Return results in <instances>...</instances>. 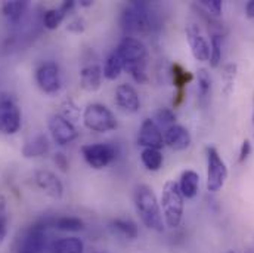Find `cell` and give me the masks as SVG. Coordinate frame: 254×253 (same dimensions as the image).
<instances>
[{
	"label": "cell",
	"instance_id": "cell-1",
	"mask_svg": "<svg viewBox=\"0 0 254 253\" xmlns=\"http://www.w3.org/2000/svg\"><path fill=\"white\" fill-rule=\"evenodd\" d=\"M122 28L126 37L149 34L158 28V22L149 3L130 1L122 13Z\"/></svg>",
	"mask_w": 254,
	"mask_h": 253
},
{
	"label": "cell",
	"instance_id": "cell-2",
	"mask_svg": "<svg viewBox=\"0 0 254 253\" xmlns=\"http://www.w3.org/2000/svg\"><path fill=\"white\" fill-rule=\"evenodd\" d=\"M116 52L120 55L125 70L133 77L134 82L145 83L148 80L146 76L148 49L139 39L125 37L117 46Z\"/></svg>",
	"mask_w": 254,
	"mask_h": 253
},
{
	"label": "cell",
	"instance_id": "cell-3",
	"mask_svg": "<svg viewBox=\"0 0 254 253\" xmlns=\"http://www.w3.org/2000/svg\"><path fill=\"white\" fill-rule=\"evenodd\" d=\"M133 201H134V209L142 221V224L157 233L164 231V219H163V212L160 207V203L157 200V195L148 185H137L134 188L133 194Z\"/></svg>",
	"mask_w": 254,
	"mask_h": 253
},
{
	"label": "cell",
	"instance_id": "cell-4",
	"mask_svg": "<svg viewBox=\"0 0 254 253\" xmlns=\"http://www.w3.org/2000/svg\"><path fill=\"white\" fill-rule=\"evenodd\" d=\"M161 207L164 224L170 228H178L184 216V195L179 190V184L167 181L161 194Z\"/></svg>",
	"mask_w": 254,
	"mask_h": 253
},
{
	"label": "cell",
	"instance_id": "cell-5",
	"mask_svg": "<svg viewBox=\"0 0 254 253\" xmlns=\"http://www.w3.org/2000/svg\"><path fill=\"white\" fill-rule=\"evenodd\" d=\"M84 126L93 132L105 133L117 127V119L110 108L102 104H90L83 113Z\"/></svg>",
	"mask_w": 254,
	"mask_h": 253
},
{
	"label": "cell",
	"instance_id": "cell-6",
	"mask_svg": "<svg viewBox=\"0 0 254 253\" xmlns=\"http://www.w3.org/2000/svg\"><path fill=\"white\" fill-rule=\"evenodd\" d=\"M81 154L86 163L99 170L111 165L117 157V148L110 142H99V144H87L81 147Z\"/></svg>",
	"mask_w": 254,
	"mask_h": 253
},
{
	"label": "cell",
	"instance_id": "cell-7",
	"mask_svg": "<svg viewBox=\"0 0 254 253\" xmlns=\"http://www.w3.org/2000/svg\"><path fill=\"white\" fill-rule=\"evenodd\" d=\"M228 168L217 150L213 147L207 148V188L211 192L219 191L226 182Z\"/></svg>",
	"mask_w": 254,
	"mask_h": 253
},
{
	"label": "cell",
	"instance_id": "cell-8",
	"mask_svg": "<svg viewBox=\"0 0 254 253\" xmlns=\"http://www.w3.org/2000/svg\"><path fill=\"white\" fill-rule=\"evenodd\" d=\"M21 129V111L13 98L0 95V132L15 135Z\"/></svg>",
	"mask_w": 254,
	"mask_h": 253
},
{
	"label": "cell",
	"instance_id": "cell-9",
	"mask_svg": "<svg viewBox=\"0 0 254 253\" xmlns=\"http://www.w3.org/2000/svg\"><path fill=\"white\" fill-rule=\"evenodd\" d=\"M46 242V224L37 222L24 234L16 253H45Z\"/></svg>",
	"mask_w": 254,
	"mask_h": 253
},
{
	"label": "cell",
	"instance_id": "cell-10",
	"mask_svg": "<svg viewBox=\"0 0 254 253\" xmlns=\"http://www.w3.org/2000/svg\"><path fill=\"white\" fill-rule=\"evenodd\" d=\"M36 82L45 93H57L61 89V73L54 61L40 64L36 70Z\"/></svg>",
	"mask_w": 254,
	"mask_h": 253
},
{
	"label": "cell",
	"instance_id": "cell-11",
	"mask_svg": "<svg viewBox=\"0 0 254 253\" xmlns=\"http://www.w3.org/2000/svg\"><path fill=\"white\" fill-rule=\"evenodd\" d=\"M48 126H49L54 141L58 145H66V144L72 142L78 136V132L74 127V125L69 123L68 120H65L63 116H60V114L52 116L49 119Z\"/></svg>",
	"mask_w": 254,
	"mask_h": 253
},
{
	"label": "cell",
	"instance_id": "cell-12",
	"mask_svg": "<svg viewBox=\"0 0 254 253\" xmlns=\"http://www.w3.org/2000/svg\"><path fill=\"white\" fill-rule=\"evenodd\" d=\"M137 144L145 148H154V150H161L164 147V135L158 125L146 119L140 125L139 135H137Z\"/></svg>",
	"mask_w": 254,
	"mask_h": 253
},
{
	"label": "cell",
	"instance_id": "cell-13",
	"mask_svg": "<svg viewBox=\"0 0 254 253\" xmlns=\"http://www.w3.org/2000/svg\"><path fill=\"white\" fill-rule=\"evenodd\" d=\"M187 39L190 43V52L196 61H208L210 60V45L202 36L199 27L196 24H188L187 25Z\"/></svg>",
	"mask_w": 254,
	"mask_h": 253
},
{
	"label": "cell",
	"instance_id": "cell-14",
	"mask_svg": "<svg viewBox=\"0 0 254 253\" xmlns=\"http://www.w3.org/2000/svg\"><path fill=\"white\" fill-rule=\"evenodd\" d=\"M34 181L40 190L45 191V194H48L52 198H61L64 195V185L61 179L49 170L36 172Z\"/></svg>",
	"mask_w": 254,
	"mask_h": 253
},
{
	"label": "cell",
	"instance_id": "cell-15",
	"mask_svg": "<svg viewBox=\"0 0 254 253\" xmlns=\"http://www.w3.org/2000/svg\"><path fill=\"white\" fill-rule=\"evenodd\" d=\"M117 105L127 113H137L140 108V99L134 87L130 84H120L116 90Z\"/></svg>",
	"mask_w": 254,
	"mask_h": 253
},
{
	"label": "cell",
	"instance_id": "cell-16",
	"mask_svg": "<svg viewBox=\"0 0 254 253\" xmlns=\"http://www.w3.org/2000/svg\"><path fill=\"white\" fill-rule=\"evenodd\" d=\"M164 145H169L172 150H176V151L187 150L190 145V135L188 129H185L181 125H175V126L166 129Z\"/></svg>",
	"mask_w": 254,
	"mask_h": 253
},
{
	"label": "cell",
	"instance_id": "cell-17",
	"mask_svg": "<svg viewBox=\"0 0 254 253\" xmlns=\"http://www.w3.org/2000/svg\"><path fill=\"white\" fill-rule=\"evenodd\" d=\"M102 83V70L96 64L84 67L80 73V86L86 92H96Z\"/></svg>",
	"mask_w": 254,
	"mask_h": 253
},
{
	"label": "cell",
	"instance_id": "cell-18",
	"mask_svg": "<svg viewBox=\"0 0 254 253\" xmlns=\"http://www.w3.org/2000/svg\"><path fill=\"white\" fill-rule=\"evenodd\" d=\"M196 95H198V105L205 108L210 102V96H211V77L210 73L205 68H199L198 70V89H196Z\"/></svg>",
	"mask_w": 254,
	"mask_h": 253
},
{
	"label": "cell",
	"instance_id": "cell-19",
	"mask_svg": "<svg viewBox=\"0 0 254 253\" xmlns=\"http://www.w3.org/2000/svg\"><path fill=\"white\" fill-rule=\"evenodd\" d=\"M49 150V142L46 135H37L34 139L28 141L22 148V156L27 159H34L45 156Z\"/></svg>",
	"mask_w": 254,
	"mask_h": 253
},
{
	"label": "cell",
	"instance_id": "cell-20",
	"mask_svg": "<svg viewBox=\"0 0 254 253\" xmlns=\"http://www.w3.org/2000/svg\"><path fill=\"white\" fill-rule=\"evenodd\" d=\"M179 190L182 192L184 198H193L198 192V185H199V176L193 170H185L181 175Z\"/></svg>",
	"mask_w": 254,
	"mask_h": 253
},
{
	"label": "cell",
	"instance_id": "cell-21",
	"mask_svg": "<svg viewBox=\"0 0 254 253\" xmlns=\"http://www.w3.org/2000/svg\"><path fill=\"white\" fill-rule=\"evenodd\" d=\"M28 7V3L24 0H13V1H4L1 4V12L10 22H18L24 16L25 10Z\"/></svg>",
	"mask_w": 254,
	"mask_h": 253
},
{
	"label": "cell",
	"instance_id": "cell-22",
	"mask_svg": "<svg viewBox=\"0 0 254 253\" xmlns=\"http://www.w3.org/2000/svg\"><path fill=\"white\" fill-rule=\"evenodd\" d=\"M111 230L117 233L119 236L125 237L127 240H134L139 236L137 225L131 219H125V218H117L111 222Z\"/></svg>",
	"mask_w": 254,
	"mask_h": 253
},
{
	"label": "cell",
	"instance_id": "cell-23",
	"mask_svg": "<svg viewBox=\"0 0 254 253\" xmlns=\"http://www.w3.org/2000/svg\"><path fill=\"white\" fill-rule=\"evenodd\" d=\"M52 253H84V245L78 237H65L52 245Z\"/></svg>",
	"mask_w": 254,
	"mask_h": 253
},
{
	"label": "cell",
	"instance_id": "cell-24",
	"mask_svg": "<svg viewBox=\"0 0 254 253\" xmlns=\"http://www.w3.org/2000/svg\"><path fill=\"white\" fill-rule=\"evenodd\" d=\"M125 70L123 61L120 58V55L114 51L113 54H110V57L107 58L105 65H104V77L108 80H116L120 77L122 71Z\"/></svg>",
	"mask_w": 254,
	"mask_h": 253
},
{
	"label": "cell",
	"instance_id": "cell-25",
	"mask_svg": "<svg viewBox=\"0 0 254 253\" xmlns=\"http://www.w3.org/2000/svg\"><path fill=\"white\" fill-rule=\"evenodd\" d=\"M170 77H172V82L178 90H185L187 84L192 82V79H193L192 73L187 71L181 64H173L170 67Z\"/></svg>",
	"mask_w": 254,
	"mask_h": 253
},
{
	"label": "cell",
	"instance_id": "cell-26",
	"mask_svg": "<svg viewBox=\"0 0 254 253\" xmlns=\"http://www.w3.org/2000/svg\"><path fill=\"white\" fill-rule=\"evenodd\" d=\"M54 227L65 233H78L84 230V222L77 216H60L54 221Z\"/></svg>",
	"mask_w": 254,
	"mask_h": 253
},
{
	"label": "cell",
	"instance_id": "cell-27",
	"mask_svg": "<svg viewBox=\"0 0 254 253\" xmlns=\"http://www.w3.org/2000/svg\"><path fill=\"white\" fill-rule=\"evenodd\" d=\"M140 160H142L143 166L152 172L158 170L163 166V154L160 153V150L145 148L140 154Z\"/></svg>",
	"mask_w": 254,
	"mask_h": 253
},
{
	"label": "cell",
	"instance_id": "cell-28",
	"mask_svg": "<svg viewBox=\"0 0 254 253\" xmlns=\"http://www.w3.org/2000/svg\"><path fill=\"white\" fill-rule=\"evenodd\" d=\"M237 70L238 67L235 64H228L223 68L222 77H223V93L228 96L232 93L234 90V83H235V77H237Z\"/></svg>",
	"mask_w": 254,
	"mask_h": 253
},
{
	"label": "cell",
	"instance_id": "cell-29",
	"mask_svg": "<svg viewBox=\"0 0 254 253\" xmlns=\"http://www.w3.org/2000/svg\"><path fill=\"white\" fill-rule=\"evenodd\" d=\"M65 15L66 13L64 12L61 7H58V9H49L45 13V16H43V24H45V27L48 30H55V28H58L61 25V22L64 21Z\"/></svg>",
	"mask_w": 254,
	"mask_h": 253
},
{
	"label": "cell",
	"instance_id": "cell-30",
	"mask_svg": "<svg viewBox=\"0 0 254 253\" xmlns=\"http://www.w3.org/2000/svg\"><path fill=\"white\" fill-rule=\"evenodd\" d=\"M222 43H223V36L213 34L211 36V45H210V65L213 68L219 67L222 61Z\"/></svg>",
	"mask_w": 254,
	"mask_h": 253
},
{
	"label": "cell",
	"instance_id": "cell-31",
	"mask_svg": "<svg viewBox=\"0 0 254 253\" xmlns=\"http://www.w3.org/2000/svg\"><path fill=\"white\" fill-rule=\"evenodd\" d=\"M158 127L161 129V127H166V129H169V127L175 126L176 125V114H175V111L172 110V108H160L157 113H155V120H154Z\"/></svg>",
	"mask_w": 254,
	"mask_h": 253
},
{
	"label": "cell",
	"instance_id": "cell-32",
	"mask_svg": "<svg viewBox=\"0 0 254 253\" xmlns=\"http://www.w3.org/2000/svg\"><path fill=\"white\" fill-rule=\"evenodd\" d=\"M60 116H63L65 120H68L69 123L74 125L80 120V110L71 99H66L61 105V114Z\"/></svg>",
	"mask_w": 254,
	"mask_h": 253
},
{
	"label": "cell",
	"instance_id": "cell-33",
	"mask_svg": "<svg viewBox=\"0 0 254 253\" xmlns=\"http://www.w3.org/2000/svg\"><path fill=\"white\" fill-rule=\"evenodd\" d=\"M9 213H7V204H6V198L3 195H0V245L4 242L6 236H7V230H9Z\"/></svg>",
	"mask_w": 254,
	"mask_h": 253
},
{
	"label": "cell",
	"instance_id": "cell-34",
	"mask_svg": "<svg viewBox=\"0 0 254 253\" xmlns=\"http://www.w3.org/2000/svg\"><path fill=\"white\" fill-rule=\"evenodd\" d=\"M198 6L213 16H220L222 7H223L222 0H199Z\"/></svg>",
	"mask_w": 254,
	"mask_h": 253
},
{
	"label": "cell",
	"instance_id": "cell-35",
	"mask_svg": "<svg viewBox=\"0 0 254 253\" xmlns=\"http://www.w3.org/2000/svg\"><path fill=\"white\" fill-rule=\"evenodd\" d=\"M54 162L57 163V166H58L63 172H68L69 163H68V159L65 157L64 153H57V154L54 156Z\"/></svg>",
	"mask_w": 254,
	"mask_h": 253
},
{
	"label": "cell",
	"instance_id": "cell-36",
	"mask_svg": "<svg viewBox=\"0 0 254 253\" xmlns=\"http://www.w3.org/2000/svg\"><path fill=\"white\" fill-rule=\"evenodd\" d=\"M250 153H252V144H250V141H249V139H246V141L243 142V145H241L238 162H240V163H244V162H246V160L249 159Z\"/></svg>",
	"mask_w": 254,
	"mask_h": 253
},
{
	"label": "cell",
	"instance_id": "cell-37",
	"mask_svg": "<svg viewBox=\"0 0 254 253\" xmlns=\"http://www.w3.org/2000/svg\"><path fill=\"white\" fill-rule=\"evenodd\" d=\"M68 30L72 33H83L84 31V21L81 18H74L71 22H68Z\"/></svg>",
	"mask_w": 254,
	"mask_h": 253
},
{
	"label": "cell",
	"instance_id": "cell-38",
	"mask_svg": "<svg viewBox=\"0 0 254 253\" xmlns=\"http://www.w3.org/2000/svg\"><path fill=\"white\" fill-rule=\"evenodd\" d=\"M185 99V90H178L176 95H175V99H173V107H179Z\"/></svg>",
	"mask_w": 254,
	"mask_h": 253
},
{
	"label": "cell",
	"instance_id": "cell-39",
	"mask_svg": "<svg viewBox=\"0 0 254 253\" xmlns=\"http://www.w3.org/2000/svg\"><path fill=\"white\" fill-rule=\"evenodd\" d=\"M246 13H247L249 18H254V0L247 3V6H246Z\"/></svg>",
	"mask_w": 254,
	"mask_h": 253
},
{
	"label": "cell",
	"instance_id": "cell-40",
	"mask_svg": "<svg viewBox=\"0 0 254 253\" xmlns=\"http://www.w3.org/2000/svg\"><path fill=\"white\" fill-rule=\"evenodd\" d=\"M92 4H93V1H90V0H81L80 1V6H86L87 7V6H92Z\"/></svg>",
	"mask_w": 254,
	"mask_h": 253
},
{
	"label": "cell",
	"instance_id": "cell-41",
	"mask_svg": "<svg viewBox=\"0 0 254 253\" xmlns=\"http://www.w3.org/2000/svg\"><path fill=\"white\" fill-rule=\"evenodd\" d=\"M93 253H108V252H105V251H95Z\"/></svg>",
	"mask_w": 254,
	"mask_h": 253
},
{
	"label": "cell",
	"instance_id": "cell-42",
	"mask_svg": "<svg viewBox=\"0 0 254 253\" xmlns=\"http://www.w3.org/2000/svg\"><path fill=\"white\" fill-rule=\"evenodd\" d=\"M246 253H254V249H249Z\"/></svg>",
	"mask_w": 254,
	"mask_h": 253
}]
</instances>
